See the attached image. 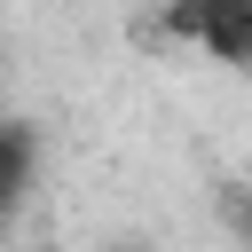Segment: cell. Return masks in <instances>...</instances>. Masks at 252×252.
I'll return each mask as SVG.
<instances>
[{
    "label": "cell",
    "mask_w": 252,
    "mask_h": 252,
    "mask_svg": "<svg viewBox=\"0 0 252 252\" xmlns=\"http://www.w3.org/2000/svg\"><path fill=\"white\" fill-rule=\"evenodd\" d=\"M32 181H39V126L0 110V220H8V213H24Z\"/></svg>",
    "instance_id": "cell-1"
},
{
    "label": "cell",
    "mask_w": 252,
    "mask_h": 252,
    "mask_svg": "<svg viewBox=\"0 0 252 252\" xmlns=\"http://www.w3.org/2000/svg\"><path fill=\"white\" fill-rule=\"evenodd\" d=\"M197 47L213 63H252V0H205Z\"/></svg>",
    "instance_id": "cell-2"
},
{
    "label": "cell",
    "mask_w": 252,
    "mask_h": 252,
    "mask_svg": "<svg viewBox=\"0 0 252 252\" xmlns=\"http://www.w3.org/2000/svg\"><path fill=\"white\" fill-rule=\"evenodd\" d=\"M220 220H228L236 244H252V189L244 181H220Z\"/></svg>",
    "instance_id": "cell-3"
},
{
    "label": "cell",
    "mask_w": 252,
    "mask_h": 252,
    "mask_svg": "<svg viewBox=\"0 0 252 252\" xmlns=\"http://www.w3.org/2000/svg\"><path fill=\"white\" fill-rule=\"evenodd\" d=\"M110 252H150V244H110Z\"/></svg>",
    "instance_id": "cell-4"
}]
</instances>
